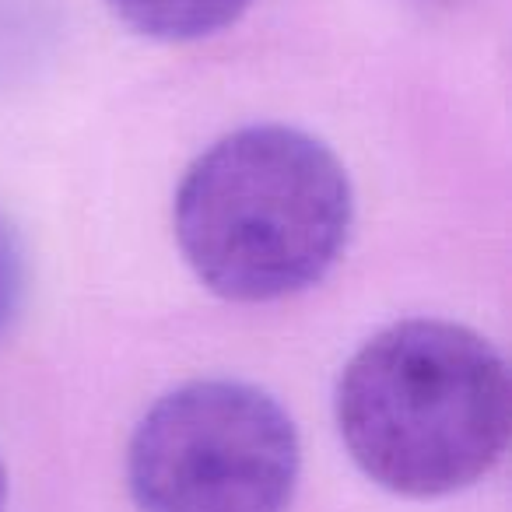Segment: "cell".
<instances>
[{
    "instance_id": "1",
    "label": "cell",
    "mask_w": 512,
    "mask_h": 512,
    "mask_svg": "<svg viewBox=\"0 0 512 512\" xmlns=\"http://www.w3.org/2000/svg\"><path fill=\"white\" fill-rule=\"evenodd\" d=\"M355 190L344 162L299 127L218 137L183 172L172 228L190 271L228 302H278L320 285L348 246Z\"/></svg>"
},
{
    "instance_id": "2",
    "label": "cell",
    "mask_w": 512,
    "mask_h": 512,
    "mask_svg": "<svg viewBox=\"0 0 512 512\" xmlns=\"http://www.w3.org/2000/svg\"><path fill=\"white\" fill-rule=\"evenodd\" d=\"M334 418L369 481L404 498H446L491 474L509 446V369L463 323L400 320L348 358Z\"/></svg>"
},
{
    "instance_id": "3",
    "label": "cell",
    "mask_w": 512,
    "mask_h": 512,
    "mask_svg": "<svg viewBox=\"0 0 512 512\" xmlns=\"http://www.w3.org/2000/svg\"><path fill=\"white\" fill-rule=\"evenodd\" d=\"M302 470L292 414L242 379H193L144 411L127 446L137 512H285Z\"/></svg>"
},
{
    "instance_id": "4",
    "label": "cell",
    "mask_w": 512,
    "mask_h": 512,
    "mask_svg": "<svg viewBox=\"0 0 512 512\" xmlns=\"http://www.w3.org/2000/svg\"><path fill=\"white\" fill-rule=\"evenodd\" d=\"M130 32L155 43H197L218 36L253 0H106Z\"/></svg>"
},
{
    "instance_id": "5",
    "label": "cell",
    "mask_w": 512,
    "mask_h": 512,
    "mask_svg": "<svg viewBox=\"0 0 512 512\" xmlns=\"http://www.w3.org/2000/svg\"><path fill=\"white\" fill-rule=\"evenodd\" d=\"M29 292V253L18 225L0 211V341L11 330Z\"/></svg>"
},
{
    "instance_id": "6",
    "label": "cell",
    "mask_w": 512,
    "mask_h": 512,
    "mask_svg": "<svg viewBox=\"0 0 512 512\" xmlns=\"http://www.w3.org/2000/svg\"><path fill=\"white\" fill-rule=\"evenodd\" d=\"M4 491H8V477H4V463H0V512H4Z\"/></svg>"
},
{
    "instance_id": "7",
    "label": "cell",
    "mask_w": 512,
    "mask_h": 512,
    "mask_svg": "<svg viewBox=\"0 0 512 512\" xmlns=\"http://www.w3.org/2000/svg\"><path fill=\"white\" fill-rule=\"evenodd\" d=\"M435 4H453V0H435Z\"/></svg>"
}]
</instances>
